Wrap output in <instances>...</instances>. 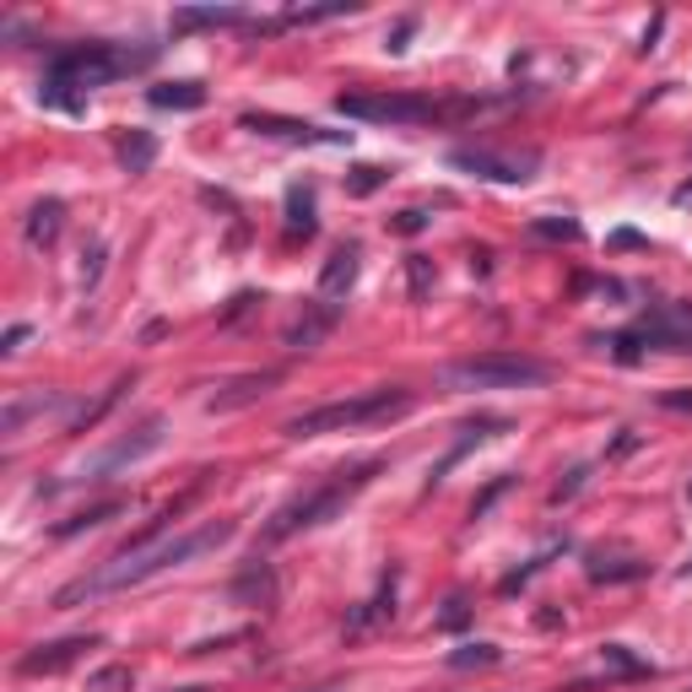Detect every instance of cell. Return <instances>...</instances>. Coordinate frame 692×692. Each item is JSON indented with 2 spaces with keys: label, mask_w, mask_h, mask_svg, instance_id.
Here are the masks:
<instances>
[{
  "label": "cell",
  "mask_w": 692,
  "mask_h": 692,
  "mask_svg": "<svg viewBox=\"0 0 692 692\" xmlns=\"http://www.w3.org/2000/svg\"><path fill=\"white\" fill-rule=\"evenodd\" d=\"M152 163H157V141L146 130H130L125 141H120V168L125 174H146Z\"/></svg>",
  "instance_id": "20"
},
{
  "label": "cell",
  "mask_w": 692,
  "mask_h": 692,
  "mask_svg": "<svg viewBox=\"0 0 692 692\" xmlns=\"http://www.w3.org/2000/svg\"><path fill=\"white\" fill-rule=\"evenodd\" d=\"M660 406H671V411H692V389H671V395H660Z\"/></svg>",
  "instance_id": "33"
},
{
  "label": "cell",
  "mask_w": 692,
  "mask_h": 692,
  "mask_svg": "<svg viewBox=\"0 0 692 692\" xmlns=\"http://www.w3.org/2000/svg\"><path fill=\"white\" fill-rule=\"evenodd\" d=\"M152 65V50H114V44H76V50H61L50 61V76H44V103L55 109H81L65 87H103L114 76H130Z\"/></svg>",
  "instance_id": "2"
},
{
  "label": "cell",
  "mask_w": 692,
  "mask_h": 692,
  "mask_svg": "<svg viewBox=\"0 0 692 692\" xmlns=\"http://www.w3.org/2000/svg\"><path fill=\"white\" fill-rule=\"evenodd\" d=\"M601 666H612L617 677H649V666L638 655H628L623 644H601Z\"/></svg>",
  "instance_id": "26"
},
{
  "label": "cell",
  "mask_w": 692,
  "mask_h": 692,
  "mask_svg": "<svg viewBox=\"0 0 692 692\" xmlns=\"http://www.w3.org/2000/svg\"><path fill=\"white\" fill-rule=\"evenodd\" d=\"M146 98H152V109H200V103H206V87H200V81H163V87H152Z\"/></svg>",
  "instance_id": "19"
},
{
  "label": "cell",
  "mask_w": 692,
  "mask_h": 692,
  "mask_svg": "<svg viewBox=\"0 0 692 692\" xmlns=\"http://www.w3.org/2000/svg\"><path fill=\"white\" fill-rule=\"evenodd\" d=\"M163 433H168V422L163 417H146L135 433H125L120 443H109L92 465H87V482H109V476H120V471H130L135 460H146L152 449H163Z\"/></svg>",
  "instance_id": "7"
},
{
  "label": "cell",
  "mask_w": 692,
  "mask_h": 692,
  "mask_svg": "<svg viewBox=\"0 0 692 692\" xmlns=\"http://www.w3.org/2000/svg\"><path fill=\"white\" fill-rule=\"evenodd\" d=\"M547 378L552 369L541 358H519V352H482V358H460L439 369L443 389H536Z\"/></svg>",
  "instance_id": "5"
},
{
  "label": "cell",
  "mask_w": 692,
  "mask_h": 692,
  "mask_svg": "<svg viewBox=\"0 0 692 692\" xmlns=\"http://www.w3.org/2000/svg\"><path fill=\"white\" fill-rule=\"evenodd\" d=\"M276 378H282L276 369H265V374H239V378H228V384H222V389H217V395H211L206 406H211V411H239V406L260 400V395H265V389H271Z\"/></svg>",
  "instance_id": "12"
},
{
  "label": "cell",
  "mask_w": 692,
  "mask_h": 692,
  "mask_svg": "<svg viewBox=\"0 0 692 692\" xmlns=\"http://www.w3.org/2000/svg\"><path fill=\"white\" fill-rule=\"evenodd\" d=\"M504 655H498V644H465V649H454L449 655V666L454 671H471V666H498Z\"/></svg>",
  "instance_id": "27"
},
{
  "label": "cell",
  "mask_w": 692,
  "mask_h": 692,
  "mask_svg": "<svg viewBox=\"0 0 692 692\" xmlns=\"http://www.w3.org/2000/svg\"><path fill=\"white\" fill-rule=\"evenodd\" d=\"M389 228H395V233H422V228H428V217H422V211H395V217H389Z\"/></svg>",
  "instance_id": "29"
},
{
  "label": "cell",
  "mask_w": 692,
  "mask_h": 692,
  "mask_svg": "<svg viewBox=\"0 0 692 692\" xmlns=\"http://www.w3.org/2000/svg\"><path fill=\"white\" fill-rule=\"evenodd\" d=\"M222 541H233V519H206V525H195V530L174 536V541H157V547H141V552H120V558H109L98 573H81L76 584H65L61 595H55V606L65 612V606L98 601V595H109V590L146 584L152 573H168V568L189 563V558H200V552H217Z\"/></svg>",
  "instance_id": "1"
},
{
  "label": "cell",
  "mask_w": 692,
  "mask_h": 692,
  "mask_svg": "<svg viewBox=\"0 0 692 692\" xmlns=\"http://www.w3.org/2000/svg\"><path fill=\"white\" fill-rule=\"evenodd\" d=\"M250 17L233 11V6H206V11H179L174 17V33H189V28H244Z\"/></svg>",
  "instance_id": "18"
},
{
  "label": "cell",
  "mask_w": 692,
  "mask_h": 692,
  "mask_svg": "<svg viewBox=\"0 0 692 692\" xmlns=\"http://www.w3.org/2000/svg\"><path fill=\"white\" fill-rule=\"evenodd\" d=\"M130 688H135V671H130V666H103V671L87 677V692H130Z\"/></svg>",
  "instance_id": "25"
},
{
  "label": "cell",
  "mask_w": 692,
  "mask_h": 692,
  "mask_svg": "<svg viewBox=\"0 0 692 692\" xmlns=\"http://www.w3.org/2000/svg\"><path fill=\"white\" fill-rule=\"evenodd\" d=\"M287 228L293 233H315V189H287Z\"/></svg>",
  "instance_id": "23"
},
{
  "label": "cell",
  "mask_w": 692,
  "mask_h": 692,
  "mask_svg": "<svg viewBox=\"0 0 692 692\" xmlns=\"http://www.w3.org/2000/svg\"><path fill=\"white\" fill-rule=\"evenodd\" d=\"M233 601H239V606H271V601H276V573L265 563H250L233 579Z\"/></svg>",
  "instance_id": "15"
},
{
  "label": "cell",
  "mask_w": 692,
  "mask_h": 692,
  "mask_svg": "<svg viewBox=\"0 0 692 692\" xmlns=\"http://www.w3.org/2000/svg\"><path fill=\"white\" fill-rule=\"evenodd\" d=\"M81 260H87V265H81V282L92 287V282H98V271H103V244H92V250L81 254Z\"/></svg>",
  "instance_id": "32"
},
{
  "label": "cell",
  "mask_w": 692,
  "mask_h": 692,
  "mask_svg": "<svg viewBox=\"0 0 692 692\" xmlns=\"http://www.w3.org/2000/svg\"><path fill=\"white\" fill-rule=\"evenodd\" d=\"M87 649H98V638L92 633H76V638H55V644H39V649H28L22 655V677H61L65 666H76Z\"/></svg>",
  "instance_id": "10"
},
{
  "label": "cell",
  "mask_w": 692,
  "mask_h": 692,
  "mask_svg": "<svg viewBox=\"0 0 692 692\" xmlns=\"http://www.w3.org/2000/svg\"><path fill=\"white\" fill-rule=\"evenodd\" d=\"M449 163L476 174V179H493V185H525L541 157L536 152H487V146H476V152H454Z\"/></svg>",
  "instance_id": "8"
},
{
  "label": "cell",
  "mask_w": 692,
  "mask_h": 692,
  "mask_svg": "<svg viewBox=\"0 0 692 692\" xmlns=\"http://www.w3.org/2000/svg\"><path fill=\"white\" fill-rule=\"evenodd\" d=\"M114 514H125V504H120V498H103V504H92V508H81V514H70V519H61L55 536H81V530H92V525H109Z\"/></svg>",
  "instance_id": "21"
},
{
  "label": "cell",
  "mask_w": 692,
  "mask_h": 692,
  "mask_svg": "<svg viewBox=\"0 0 692 692\" xmlns=\"http://www.w3.org/2000/svg\"><path fill=\"white\" fill-rule=\"evenodd\" d=\"M174 692H211V688H174Z\"/></svg>",
  "instance_id": "37"
},
{
  "label": "cell",
  "mask_w": 692,
  "mask_h": 692,
  "mask_svg": "<svg viewBox=\"0 0 692 692\" xmlns=\"http://www.w3.org/2000/svg\"><path fill=\"white\" fill-rule=\"evenodd\" d=\"M358 260H363L358 244H341V250L325 260V271H319V304H330V309L347 304V293H352V282H358Z\"/></svg>",
  "instance_id": "11"
},
{
  "label": "cell",
  "mask_w": 692,
  "mask_h": 692,
  "mask_svg": "<svg viewBox=\"0 0 692 692\" xmlns=\"http://www.w3.org/2000/svg\"><path fill=\"white\" fill-rule=\"evenodd\" d=\"M384 179H389L384 168H374V163H363V168H352V179H347V189H352V195H374V189L384 185Z\"/></svg>",
  "instance_id": "28"
},
{
  "label": "cell",
  "mask_w": 692,
  "mask_h": 692,
  "mask_svg": "<svg viewBox=\"0 0 692 692\" xmlns=\"http://www.w3.org/2000/svg\"><path fill=\"white\" fill-rule=\"evenodd\" d=\"M336 114L341 120H369V125H428L443 109L433 98H417V92H341Z\"/></svg>",
  "instance_id": "6"
},
{
  "label": "cell",
  "mask_w": 692,
  "mask_h": 692,
  "mask_svg": "<svg viewBox=\"0 0 692 692\" xmlns=\"http://www.w3.org/2000/svg\"><path fill=\"white\" fill-rule=\"evenodd\" d=\"M638 341H649V347H666V352H692V315H655L644 319V330H638Z\"/></svg>",
  "instance_id": "13"
},
{
  "label": "cell",
  "mask_w": 692,
  "mask_h": 692,
  "mask_svg": "<svg viewBox=\"0 0 692 692\" xmlns=\"http://www.w3.org/2000/svg\"><path fill=\"white\" fill-rule=\"evenodd\" d=\"M671 200H677V206H692V185H682L677 195H671Z\"/></svg>",
  "instance_id": "36"
},
{
  "label": "cell",
  "mask_w": 692,
  "mask_h": 692,
  "mask_svg": "<svg viewBox=\"0 0 692 692\" xmlns=\"http://www.w3.org/2000/svg\"><path fill=\"white\" fill-rule=\"evenodd\" d=\"M454 623H465V601H449V612H443V628H454Z\"/></svg>",
  "instance_id": "35"
},
{
  "label": "cell",
  "mask_w": 692,
  "mask_h": 692,
  "mask_svg": "<svg viewBox=\"0 0 692 692\" xmlns=\"http://www.w3.org/2000/svg\"><path fill=\"white\" fill-rule=\"evenodd\" d=\"M22 341H28V325H11V330H6V347H0V352H22Z\"/></svg>",
  "instance_id": "34"
},
{
  "label": "cell",
  "mask_w": 692,
  "mask_h": 692,
  "mask_svg": "<svg viewBox=\"0 0 692 692\" xmlns=\"http://www.w3.org/2000/svg\"><path fill=\"white\" fill-rule=\"evenodd\" d=\"M530 233L558 239V244H579V239H584V228H579L573 217H536V222H530Z\"/></svg>",
  "instance_id": "24"
},
{
  "label": "cell",
  "mask_w": 692,
  "mask_h": 692,
  "mask_svg": "<svg viewBox=\"0 0 692 692\" xmlns=\"http://www.w3.org/2000/svg\"><path fill=\"white\" fill-rule=\"evenodd\" d=\"M244 130L254 135H271V141H293V146H347L352 130H319L309 120H287V114H244Z\"/></svg>",
  "instance_id": "9"
},
{
  "label": "cell",
  "mask_w": 692,
  "mask_h": 692,
  "mask_svg": "<svg viewBox=\"0 0 692 692\" xmlns=\"http://www.w3.org/2000/svg\"><path fill=\"white\" fill-rule=\"evenodd\" d=\"M411 411V389L400 384H384V389H369V395H352V400H330V406H315L304 417L287 422V439H319V433H347V428H369V422H389Z\"/></svg>",
  "instance_id": "4"
},
{
  "label": "cell",
  "mask_w": 692,
  "mask_h": 692,
  "mask_svg": "<svg viewBox=\"0 0 692 692\" xmlns=\"http://www.w3.org/2000/svg\"><path fill=\"white\" fill-rule=\"evenodd\" d=\"M644 573H649V568L638 563V558H612V563L595 558V563H590V579H595V584H628V579H644Z\"/></svg>",
  "instance_id": "22"
},
{
  "label": "cell",
  "mask_w": 692,
  "mask_h": 692,
  "mask_svg": "<svg viewBox=\"0 0 692 692\" xmlns=\"http://www.w3.org/2000/svg\"><path fill=\"white\" fill-rule=\"evenodd\" d=\"M61 228H65L61 200H39V206L28 211V244H33V250H50V244L61 239Z\"/></svg>",
  "instance_id": "16"
},
{
  "label": "cell",
  "mask_w": 692,
  "mask_h": 692,
  "mask_svg": "<svg viewBox=\"0 0 692 692\" xmlns=\"http://www.w3.org/2000/svg\"><path fill=\"white\" fill-rule=\"evenodd\" d=\"M336 319H341V309H319V315H309V319H298V325H287V347L293 352H309V347H319L330 330H336Z\"/></svg>",
  "instance_id": "17"
},
{
  "label": "cell",
  "mask_w": 692,
  "mask_h": 692,
  "mask_svg": "<svg viewBox=\"0 0 692 692\" xmlns=\"http://www.w3.org/2000/svg\"><path fill=\"white\" fill-rule=\"evenodd\" d=\"M428 282H433V271H428V260H422V254H411V293L422 298V293H428Z\"/></svg>",
  "instance_id": "31"
},
{
  "label": "cell",
  "mask_w": 692,
  "mask_h": 692,
  "mask_svg": "<svg viewBox=\"0 0 692 692\" xmlns=\"http://www.w3.org/2000/svg\"><path fill=\"white\" fill-rule=\"evenodd\" d=\"M50 406H61V395H50V389H28V395H11L6 400V411H0V433L6 439H17L33 417H44Z\"/></svg>",
  "instance_id": "14"
},
{
  "label": "cell",
  "mask_w": 692,
  "mask_h": 692,
  "mask_svg": "<svg viewBox=\"0 0 692 692\" xmlns=\"http://www.w3.org/2000/svg\"><path fill=\"white\" fill-rule=\"evenodd\" d=\"M508 487H514V482H508V476H504V482H493V487H487V493H482V498H476V504H471V519H482V514H487V508H493V498H504Z\"/></svg>",
  "instance_id": "30"
},
{
  "label": "cell",
  "mask_w": 692,
  "mask_h": 692,
  "mask_svg": "<svg viewBox=\"0 0 692 692\" xmlns=\"http://www.w3.org/2000/svg\"><path fill=\"white\" fill-rule=\"evenodd\" d=\"M374 471H378V460H363V465H352V471H336V476H330L325 487H315V493L282 504L271 514V525H265V541H287V536H298V530H315L325 519H336L341 508L374 482Z\"/></svg>",
  "instance_id": "3"
}]
</instances>
